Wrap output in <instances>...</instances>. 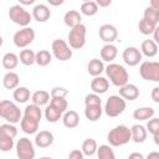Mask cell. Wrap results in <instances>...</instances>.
I'll return each instance as SVG.
<instances>
[{"label":"cell","instance_id":"13","mask_svg":"<svg viewBox=\"0 0 159 159\" xmlns=\"http://www.w3.org/2000/svg\"><path fill=\"white\" fill-rule=\"evenodd\" d=\"M122 58H123V62L127 65V66H130V67H134L137 65H139L142 62V53L139 51L138 47L135 46H128L123 50V53H122Z\"/></svg>","mask_w":159,"mask_h":159},{"label":"cell","instance_id":"42","mask_svg":"<svg viewBox=\"0 0 159 159\" xmlns=\"http://www.w3.org/2000/svg\"><path fill=\"white\" fill-rule=\"evenodd\" d=\"M68 159H84V155L81 152V149H73L70 152Z\"/></svg>","mask_w":159,"mask_h":159},{"label":"cell","instance_id":"24","mask_svg":"<svg viewBox=\"0 0 159 159\" xmlns=\"http://www.w3.org/2000/svg\"><path fill=\"white\" fill-rule=\"evenodd\" d=\"M104 63L102 60L99 58H92L89 60V62L87 63V72L92 76V77H97L101 76L104 72Z\"/></svg>","mask_w":159,"mask_h":159},{"label":"cell","instance_id":"30","mask_svg":"<svg viewBox=\"0 0 159 159\" xmlns=\"http://www.w3.org/2000/svg\"><path fill=\"white\" fill-rule=\"evenodd\" d=\"M12 98L16 103H26L31 98V92L27 87L19 86L17 88L14 89L12 92Z\"/></svg>","mask_w":159,"mask_h":159},{"label":"cell","instance_id":"31","mask_svg":"<svg viewBox=\"0 0 159 159\" xmlns=\"http://www.w3.org/2000/svg\"><path fill=\"white\" fill-rule=\"evenodd\" d=\"M103 113L102 106H86L84 107V117L89 122H97Z\"/></svg>","mask_w":159,"mask_h":159},{"label":"cell","instance_id":"46","mask_svg":"<svg viewBox=\"0 0 159 159\" xmlns=\"http://www.w3.org/2000/svg\"><path fill=\"white\" fill-rule=\"evenodd\" d=\"M152 35H153V39H152V40H153L155 43H158V42H159V27H158V26H157V29L154 30V32H153Z\"/></svg>","mask_w":159,"mask_h":159},{"label":"cell","instance_id":"49","mask_svg":"<svg viewBox=\"0 0 159 159\" xmlns=\"http://www.w3.org/2000/svg\"><path fill=\"white\" fill-rule=\"evenodd\" d=\"M32 4H35V0H20V2H19V5H21V6H24V5H32Z\"/></svg>","mask_w":159,"mask_h":159},{"label":"cell","instance_id":"51","mask_svg":"<svg viewBox=\"0 0 159 159\" xmlns=\"http://www.w3.org/2000/svg\"><path fill=\"white\" fill-rule=\"evenodd\" d=\"M2 43H4V39H2V36L0 35V47L2 46Z\"/></svg>","mask_w":159,"mask_h":159},{"label":"cell","instance_id":"35","mask_svg":"<svg viewBox=\"0 0 159 159\" xmlns=\"http://www.w3.org/2000/svg\"><path fill=\"white\" fill-rule=\"evenodd\" d=\"M98 10H99V7L97 6L96 1L88 0V1H83L81 4V12L86 16H94L98 12Z\"/></svg>","mask_w":159,"mask_h":159},{"label":"cell","instance_id":"45","mask_svg":"<svg viewBox=\"0 0 159 159\" xmlns=\"http://www.w3.org/2000/svg\"><path fill=\"white\" fill-rule=\"evenodd\" d=\"M128 159H145V157L139 152H133V153L129 154Z\"/></svg>","mask_w":159,"mask_h":159},{"label":"cell","instance_id":"4","mask_svg":"<svg viewBox=\"0 0 159 159\" xmlns=\"http://www.w3.org/2000/svg\"><path fill=\"white\" fill-rule=\"evenodd\" d=\"M0 117L10 124H16L21 120L22 112L15 102L10 99H2L0 101Z\"/></svg>","mask_w":159,"mask_h":159},{"label":"cell","instance_id":"7","mask_svg":"<svg viewBox=\"0 0 159 159\" xmlns=\"http://www.w3.org/2000/svg\"><path fill=\"white\" fill-rule=\"evenodd\" d=\"M9 17L14 24L21 27H27L32 19L31 14L19 4H15L9 9Z\"/></svg>","mask_w":159,"mask_h":159},{"label":"cell","instance_id":"27","mask_svg":"<svg viewBox=\"0 0 159 159\" xmlns=\"http://www.w3.org/2000/svg\"><path fill=\"white\" fill-rule=\"evenodd\" d=\"M81 20H82L81 14L77 10H68L65 14V16H63V22L70 29H72V27H75V26H77L80 24H82Z\"/></svg>","mask_w":159,"mask_h":159},{"label":"cell","instance_id":"21","mask_svg":"<svg viewBox=\"0 0 159 159\" xmlns=\"http://www.w3.org/2000/svg\"><path fill=\"white\" fill-rule=\"evenodd\" d=\"M99 55H101V60L102 61H106L108 63H112L113 60L118 55V50H117V47L113 43H106V45L102 46Z\"/></svg>","mask_w":159,"mask_h":159},{"label":"cell","instance_id":"52","mask_svg":"<svg viewBox=\"0 0 159 159\" xmlns=\"http://www.w3.org/2000/svg\"><path fill=\"white\" fill-rule=\"evenodd\" d=\"M39 159H53L52 157H41V158H39Z\"/></svg>","mask_w":159,"mask_h":159},{"label":"cell","instance_id":"39","mask_svg":"<svg viewBox=\"0 0 159 159\" xmlns=\"http://www.w3.org/2000/svg\"><path fill=\"white\" fill-rule=\"evenodd\" d=\"M143 19L149 21V22H153V24L158 25V22H159V10L153 9L150 6H147L144 12H143Z\"/></svg>","mask_w":159,"mask_h":159},{"label":"cell","instance_id":"22","mask_svg":"<svg viewBox=\"0 0 159 159\" xmlns=\"http://www.w3.org/2000/svg\"><path fill=\"white\" fill-rule=\"evenodd\" d=\"M51 99V96H50V92L45 91V89H39V91H35L32 94H31V101H32V104L35 106H39V107H42V106H47L48 102Z\"/></svg>","mask_w":159,"mask_h":159},{"label":"cell","instance_id":"1","mask_svg":"<svg viewBox=\"0 0 159 159\" xmlns=\"http://www.w3.org/2000/svg\"><path fill=\"white\" fill-rule=\"evenodd\" d=\"M42 118V111L41 107L35 104H27L24 109L21 120H20V128L26 134H36L39 130V125Z\"/></svg>","mask_w":159,"mask_h":159},{"label":"cell","instance_id":"14","mask_svg":"<svg viewBox=\"0 0 159 159\" xmlns=\"http://www.w3.org/2000/svg\"><path fill=\"white\" fill-rule=\"evenodd\" d=\"M99 39L106 43H113L118 37V30L112 24H103L98 30Z\"/></svg>","mask_w":159,"mask_h":159},{"label":"cell","instance_id":"17","mask_svg":"<svg viewBox=\"0 0 159 159\" xmlns=\"http://www.w3.org/2000/svg\"><path fill=\"white\" fill-rule=\"evenodd\" d=\"M55 138L50 130H40L35 135V145L39 148H48L52 145Z\"/></svg>","mask_w":159,"mask_h":159},{"label":"cell","instance_id":"12","mask_svg":"<svg viewBox=\"0 0 159 159\" xmlns=\"http://www.w3.org/2000/svg\"><path fill=\"white\" fill-rule=\"evenodd\" d=\"M15 149L19 159H35L36 155L35 145L29 138L26 137L20 138L15 144Z\"/></svg>","mask_w":159,"mask_h":159},{"label":"cell","instance_id":"36","mask_svg":"<svg viewBox=\"0 0 159 159\" xmlns=\"http://www.w3.org/2000/svg\"><path fill=\"white\" fill-rule=\"evenodd\" d=\"M97 158L98 159H116V154L113 152V149L111 148V145L108 144H102L97 148Z\"/></svg>","mask_w":159,"mask_h":159},{"label":"cell","instance_id":"5","mask_svg":"<svg viewBox=\"0 0 159 159\" xmlns=\"http://www.w3.org/2000/svg\"><path fill=\"white\" fill-rule=\"evenodd\" d=\"M107 140H108L109 145H112V147L124 145V144L129 143V140H130V129L124 124L116 125L114 128H112L108 132Z\"/></svg>","mask_w":159,"mask_h":159},{"label":"cell","instance_id":"34","mask_svg":"<svg viewBox=\"0 0 159 159\" xmlns=\"http://www.w3.org/2000/svg\"><path fill=\"white\" fill-rule=\"evenodd\" d=\"M145 129H147V132H149L153 135L154 143L159 144V118H157V117L150 118L147 123Z\"/></svg>","mask_w":159,"mask_h":159},{"label":"cell","instance_id":"50","mask_svg":"<svg viewBox=\"0 0 159 159\" xmlns=\"http://www.w3.org/2000/svg\"><path fill=\"white\" fill-rule=\"evenodd\" d=\"M149 6H150V7H153V9L159 10V0H152V1H150V4H149Z\"/></svg>","mask_w":159,"mask_h":159},{"label":"cell","instance_id":"32","mask_svg":"<svg viewBox=\"0 0 159 159\" xmlns=\"http://www.w3.org/2000/svg\"><path fill=\"white\" fill-rule=\"evenodd\" d=\"M97 148H98V144H97L96 139H93V138H87V139H84L83 143H82L81 152L83 153V155L92 157V155L96 154Z\"/></svg>","mask_w":159,"mask_h":159},{"label":"cell","instance_id":"48","mask_svg":"<svg viewBox=\"0 0 159 159\" xmlns=\"http://www.w3.org/2000/svg\"><path fill=\"white\" fill-rule=\"evenodd\" d=\"M48 4L52 6H58L63 4V0H48Z\"/></svg>","mask_w":159,"mask_h":159},{"label":"cell","instance_id":"19","mask_svg":"<svg viewBox=\"0 0 159 159\" xmlns=\"http://www.w3.org/2000/svg\"><path fill=\"white\" fill-rule=\"evenodd\" d=\"M62 123L66 128L68 129H73L80 124V116L76 111L73 109H67L63 114H62Z\"/></svg>","mask_w":159,"mask_h":159},{"label":"cell","instance_id":"15","mask_svg":"<svg viewBox=\"0 0 159 159\" xmlns=\"http://www.w3.org/2000/svg\"><path fill=\"white\" fill-rule=\"evenodd\" d=\"M31 16L37 21V22H46L51 17V10L47 5L45 4H36L32 7Z\"/></svg>","mask_w":159,"mask_h":159},{"label":"cell","instance_id":"16","mask_svg":"<svg viewBox=\"0 0 159 159\" xmlns=\"http://www.w3.org/2000/svg\"><path fill=\"white\" fill-rule=\"evenodd\" d=\"M119 97L124 101H135L139 97V88L133 83H127L122 87H119Z\"/></svg>","mask_w":159,"mask_h":159},{"label":"cell","instance_id":"25","mask_svg":"<svg viewBox=\"0 0 159 159\" xmlns=\"http://www.w3.org/2000/svg\"><path fill=\"white\" fill-rule=\"evenodd\" d=\"M19 83H20V77L14 71L6 72L4 75V77H2V86L6 89H15V88H17Z\"/></svg>","mask_w":159,"mask_h":159},{"label":"cell","instance_id":"37","mask_svg":"<svg viewBox=\"0 0 159 159\" xmlns=\"http://www.w3.org/2000/svg\"><path fill=\"white\" fill-rule=\"evenodd\" d=\"M35 55L36 52H34L32 50H29V48L21 50L19 55V61L25 66H31L35 63Z\"/></svg>","mask_w":159,"mask_h":159},{"label":"cell","instance_id":"2","mask_svg":"<svg viewBox=\"0 0 159 159\" xmlns=\"http://www.w3.org/2000/svg\"><path fill=\"white\" fill-rule=\"evenodd\" d=\"M104 72L107 75V80L111 81V83L116 87H122L128 83L129 81V73L125 70L124 66L119 63H108V66L104 67Z\"/></svg>","mask_w":159,"mask_h":159},{"label":"cell","instance_id":"29","mask_svg":"<svg viewBox=\"0 0 159 159\" xmlns=\"http://www.w3.org/2000/svg\"><path fill=\"white\" fill-rule=\"evenodd\" d=\"M62 112L60 109H57L55 106L52 104H47L45 111H43V116H45V119L48 122V123H56L58 122L61 118H62Z\"/></svg>","mask_w":159,"mask_h":159},{"label":"cell","instance_id":"40","mask_svg":"<svg viewBox=\"0 0 159 159\" xmlns=\"http://www.w3.org/2000/svg\"><path fill=\"white\" fill-rule=\"evenodd\" d=\"M101 104H102V99L96 93H88L84 97V106H101Z\"/></svg>","mask_w":159,"mask_h":159},{"label":"cell","instance_id":"10","mask_svg":"<svg viewBox=\"0 0 159 159\" xmlns=\"http://www.w3.org/2000/svg\"><path fill=\"white\" fill-rule=\"evenodd\" d=\"M35 40V30L30 26L17 30L12 36V42L17 48H26Z\"/></svg>","mask_w":159,"mask_h":159},{"label":"cell","instance_id":"26","mask_svg":"<svg viewBox=\"0 0 159 159\" xmlns=\"http://www.w3.org/2000/svg\"><path fill=\"white\" fill-rule=\"evenodd\" d=\"M154 114H155L154 108H152V107H139V108L134 109L133 118L139 120V122H143V120H149L150 118L154 117Z\"/></svg>","mask_w":159,"mask_h":159},{"label":"cell","instance_id":"38","mask_svg":"<svg viewBox=\"0 0 159 159\" xmlns=\"http://www.w3.org/2000/svg\"><path fill=\"white\" fill-rule=\"evenodd\" d=\"M157 26H158V25H155V24H153V22H149V21L144 20L143 17H142V19L139 20V22H138V29H139L140 34H143V35H145V36L152 35V34L154 32V30L157 29Z\"/></svg>","mask_w":159,"mask_h":159},{"label":"cell","instance_id":"8","mask_svg":"<svg viewBox=\"0 0 159 159\" xmlns=\"http://www.w3.org/2000/svg\"><path fill=\"white\" fill-rule=\"evenodd\" d=\"M127 107V103L123 98H120L119 96L117 94H113V96H109L108 99L106 101V104H104V113L111 117V118H116L118 117L119 114H122L124 112Z\"/></svg>","mask_w":159,"mask_h":159},{"label":"cell","instance_id":"6","mask_svg":"<svg viewBox=\"0 0 159 159\" xmlns=\"http://www.w3.org/2000/svg\"><path fill=\"white\" fill-rule=\"evenodd\" d=\"M86 35H87V27L83 24L72 27L68 32V40H67L68 46L73 50L82 48L86 45Z\"/></svg>","mask_w":159,"mask_h":159},{"label":"cell","instance_id":"33","mask_svg":"<svg viewBox=\"0 0 159 159\" xmlns=\"http://www.w3.org/2000/svg\"><path fill=\"white\" fill-rule=\"evenodd\" d=\"M52 61V53L47 50H40L35 55V63H37L40 67H45L50 65Z\"/></svg>","mask_w":159,"mask_h":159},{"label":"cell","instance_id":"11","mask_svg":"<svg viewBox=\"0 0 159 159\" xmlns=\"http://www.w3.org/2000/svg\"><path fill=\"white\" fill-rule=\"evenodd\" d=\"M139 75L145 81L159 82V62L143 61L139 66Z\"/></svg>","mask_w":159,"mask_h":159},{"label":"cell","instance_id":"41","mask_svg":"<svg viewBox=\"0 0 159 159\" xmlns=\"http://www.w3.org/2000/svg\"><path fill=\"white\" fill-rule=\"evenodd\" d=\"M68 94V89L65 87H53L50 92L51 98H66Z\"/></svg>","mask_w":159,"mask_h":159},{"label":"cell","instance_id":"44","mask_svg":"<svg viewBox=\"0 0 159 159\" xmlns=\"http://www.w3.org/2000/svg\"><path fill=\"white\" fill-rule=\"evenodd\" d=\"M96 4H97L98 7H107V6H109L112 4V1L111 0H97Z\"/></svg>","mask_w":159,"mask_h":159},{"label":"cell","instance_id":"18","mask_svg":"<svg viewBox=\"0 0 159 159\" xmlns=\"http://www.w3.org/2000/svg\"><path fill=\"white\" fill-rule=\"evenodd\" d=\"M109 88V81L103 77V76H97L93 77V80L91 81V89L93 91V93L96 94H103L108 91Z\"/></svg>","mask_w":159,"mask_h":159},{"label":"cell","instance_id":"28","mask_svg":"<svg viewBox=\"0 0 159 159\" xmlns=\"http://www.w3.org/2000/svg\"><path fill=\"white\" fill-rule=\"evenodd\" d=\"M19 62H20V61H19V56H17L16 53H14V52H7V53H5V55L2 56V58H1L2 67H4L5 70H7V72L15 70V68L17 67Z\"/></svg>","mask_w":159,"mask_h":159},{"label":"cell","instance_id":"43","mask_svg":"<svg viewBox=\"0 0 159 159\" xmlns=\"http://www.w3.org/2000/svg\"><path fill=\"white\" fill-rule=\"evenodd\" d=\"M150 96H152V99H153L154 103H159V87L158 86L152 89Z\"/></svg>","mask_w":159,"mask_h":159},{"label":"cell","instance_id":"23","mask_svg":"<svg viewBox=\"0 0 159 159\" xmlns=\"http://www.w3.org/2000/svg\"><path fill=\"white\" fill-rule=\"evenodd\" d=\"M140 53L142 56L144 55L145 57H154L158 53V43H155L152 39L144 40L140 45Z\"/></svg>","mask_w":159,"mask_h":159},{"label":"cell","instance_id":"20","mask_svg":"<svg viewBox=\"0 0 159 159\" xmlns=\"http://www.w3.org/2000/svg\"><path fill=\"white\" fill-rule=\"evenodd\" d=\"M129 129H130V140H133L134 143H143L147 140L148 132H147L144 125L133 124Z\"/></svg>","mask_w":159,"mask_h":159},{"label":"cell","instance_id":"3","mask_svg":"<svg viewBox=\"0 0 159 159\" xmlns=\"http://www.w3.org/2000/svg\"><path fill=\"white\" fill-rule=\"evenodd\" d=\"M17 135V128L15 124L4 123L0 125V150L4 153L10 152L15 145V138Z\"/></svg>","mask_w":159,"mask_h":159},{"label":"cell","instance_id":"47","mask_svg":"<svg viewBox=\"0 0 159 159\" xmlns=\"http://www.w3.org/2000/svg\"><path fill=\"white\" fill-rule=\"evenodd\" d=\"M145 159H159V153L158 152H150L147 157H145Z\"/></svg>","mask_w":159,"mask_h":159},{"label":"cell","instance_id":"9","mask_svg":"<svg viewBox=\"0 0 159 159\" xmlns=\"http://www.w3.org/2000/svg\"><path fill=\"white\" fill-rule=\"evenodd\" d=\"M51 50H52V56L58 60V61H68L73 52H72V48L68 46L67 41L62 40V39H56L52 41V45H51Z\"/></svg>","mask_w":159,"mask_h":159}]
</instances>
